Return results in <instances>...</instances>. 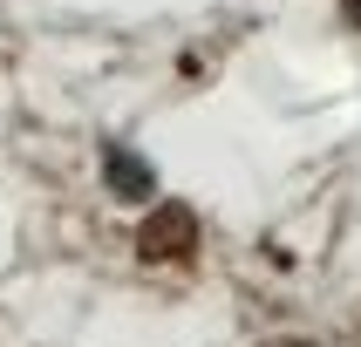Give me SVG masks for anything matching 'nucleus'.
<instances>
[{"label": "nucleus", "mask_w": 361, "mask_h": 347, "mask_svg": "<svg viewBox=\"0 0 361 347\" xmlns=\"http://www.w3.org/2000/svg\"><path fill=\"white\" fill-rule=\"evenodd\" d=\"M102 163H109V184H116V198H150V184H157V177H150V163H137L130 150H109Z\"/></svg>", "instance_id": "2"}, {"label": "nucleus", "mask_w": 361, "mask_h": 347, "mask_svg": "<svg viewBox=\"0 0 361 347\" xmlns=\"http://www.w3.org/2000/svg\"><path fill=\"white\" fill-rule=\"evenodd\" d=\"M280 347H314V341H280Z\"/></svg>", "instance_id": "4"}, {"label": "nucleus", "mask_w": 361, "mask_h": 347, "mask_svg": "<svg viewBox=\"0 0 361 347\" xmlns=\"http://www.w3.org/2000/svg\"><path fill=\"white\" fill-rule=\"evenodd\" d=\"M143 259H191L198 252V218L184 211V204H164L157 218L143 225Z\"/></svg>", "instance_id": "1"}, {"label": "nucleus", "mask_w": 361, "mask_h": 347, "mask_svg": "<svg viewBox=\"0 0 361 347\" xmlns=\"http://www.w3.org/2000/svg\"><path fill=\"white\" fill-rule=\"evenodd\" d=\"M341 7H348V20H355V27H361V0H341Z\"/></svg>", "instance_id": "3"}]
</instances>
